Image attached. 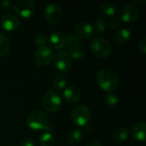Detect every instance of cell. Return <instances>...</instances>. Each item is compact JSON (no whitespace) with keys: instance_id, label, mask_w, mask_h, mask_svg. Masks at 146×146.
Segmentation results:
<instances>
[{"instance_id":"obj_23","label":"cell","mask_w":146,"mask_h":146,"mask_svg":"<svg viewBox=\"0 0 146 146\" xmlns=\"http://www.w3.org/2000/svg\"><path fill=\"white\" fill-rule=\"evenodd\" d=\"M53 86L56 90H62L66 88L67 86V79L63 75H56L53 80Z\"/></svg>"},{"instance_id":"obj_15","label":"cell","mask_w":146,"mask_h":146,"mask_svg":"<svg viewBox=\"0 0 146 146\" xmlns=\"http://www.w3.org/2000/svg\"><path fill=\"white\" fill-rule=\"evenodd\" d=\"M132 135L133 139L139 142H145L146 139V124L145 121H139L132 127Z\"/></svg>"},{"instance_id":"obj_28","label":"cell","mask_w":146,"mask_h":146,"mask_svg":"<svg viewBox=\"0 0 146 146\" xmlns=\"http://www.w3.org/2000/svg\"><path fill=\"white\" fill-rule=\"evenodd\" d=\"M121 25V21L119 18H112L109 23V26L111 29H116L120 27Z\"/></svg>"},{"instance_id":"obj_17","label":"cell","mask_w":146,"mask_h":146,"mask_svg":"<svg viewBox=\"0 0 146 146\" xmlns=\"http://www.w3.org/2000/svg\"><path fill=\"white\" fill-rule=\"evenodd\" d=\"M82 137H83L82 131L79 128H74L68 132L67 139H68V141L69 144L75 145L81 141Z\"/></svg>"},{"instance_id":"obj_8","label":"cell","mask_w":146,"mask_h":146,"mask_svg":"<svg viewBox=\"0 0 146 146\" xmlns=\"http://www.w3.org/2000/svg\"><path fill=\"white\" fill-rule=\"evenodd\" d=\"M44 18L48 23H58L62 17V9L57 3H50L44 9Z\"/></svg>"},{"instance_id":"obj_24","label":"cell","mask_w":146,"mask_h":146,"mask_svg":"<svg viewBox=\"0 0 146 146\" xmlns=\"http://www.w3.org/2000/svg\"><path fill=\"white\" fill-rule=\"evenodd\" d=\"M93 29L96 30V32L99 33H103L107 29V23L106 21L103 18H97L95 19L93 22Z\"/></svg>"},{"instance_id":"obj_20","label":"cell","mask_w":146,"mask_h":146,"mask_svg":"<svg viewBox=\"0 0 146 146\" xmlns=\"http://www.w3.org/2000/svg\"><path fill=\"white\" fill-rule=\"evenodd\" d=\"M129 137V132L125 127H120L115 130L112 134V138L115 142L121 143L127 140Z\"/></svg>"},{"instance_id":"obj_22","label":"cell","mask_w":146,"mask_h":146,"mask_svg":"<svg viewBox=\"0 0 146 146\" xmlns=\"http://www.w3.org/2000/svg\"><path fill=\"white\" fill-rule=\"evenodd\" d=\"M39 145L40 146H54L55 139L53 135L50 132L44 133L39 138Z\"/></svg>"},{"instance_id":"obj_31","label":"cell","mask_w":146,"mask_h":146,"mask_svg":"<svg viewBox=\"0 0 146 146\" xmlns=\"http://www.w3.org/2000/svg\"><path fill=\"white\" fill-rule=\"evenodd\" d=\"M21 146H35V142L31 138H26L21 141Z\"/></svg>"},{"instance_id":"obj_25","label":"cell","mask_w":146,"mask_h":146,"mask_svg":"<svg viewBox=\"0 0 146 146\" xmlns=\"http://www.w3.org/2000/svg\"><path fill=\"white\" fill-rule=\"evenodd\" d=\"M104 101L106 105H108L109 107H115L119 104V98L117 97L116 94L115 93H108L107 95H105Z\"/></svg>"},{"instance_id":"obj_33","label":"cell","mask_w":146,"mask_h":146,"mask_svg":"<svg viewBox=\"0 0 146 146\" xmlns=\"http://www.w3.org/2000/svg\"><path fill=\"white\" fill-rule=\"evenodd\" d=\"M86 146H101L100 143L97 140H92V141H90Z\"/></svg>"},{"instance_id":"obj_1","label":"cell","mask_w":146,"mask_h":146,"mask_svg":"<svg viewBox=\"0 0 146 146\" xmlns=\"http://www.w3.org/2000/svg\"><path fill=\"white\" fill-rule=\"evenodd\" d=\"M96 83L103 90L109 93L113 92L119 86L117 74L108 68H102L96 74Z\"/></svg>"},{"instance_id":"obj_16","label":"cell","mask_w":146,"mask_h":146,"mask_svg":"<svg viewBox=\"0 0 146 146\" xmlns=\"http://www.w3.org/2000/svg\"><path fill=\"white\" fill-rule=\"evenodd\" d=\"M131 38V32L127 28H121L115 34V41L117 44H124Z\"/></svg>"},{"instance_id":"obj_6","label":"cell","mask_w":146,"mask_h":146,"mask_svg":"<svg viewBox=\"0 0 146 146\" xmlns=\"http://www.w3.org/2000/svg\"><path fill=\"white\" fill-rule=\"evenodd\" d=\"M53 61L56 69L62 73H68L73 66L72 58L67 50H61L57 51L54 54Z\"/></svg>"},{"instance_id":"obj_30","label":"cell","mask_w":146,"mask_h":146,"mask_svg":"<svg viewBox=\"0 0 146 146\" xmlns=\"http://www.w3.org/2000/svg\"><path fill=\"white\" fill-rule=\"evenodd\" d=\"M0 7H1L2 9L8 11V10H11L12 9L13 5H12L11 2H9V1H3V2L0 3Z\"/></svg>"},{"instance_id":"obj_12","label":"cell","mask_w":146,"mask_h":146,"mask_svg":"<svg viewBox=\"0 0 146 146\" xmlns=\"http://www.w3.org/2000/svg\"><path fill=\"white\" fill-rule=\"evenodd\" d=\"M20 19L13 14H6L2 17L1 25L5 31L12 32L20 27Z\"/></svg>"},{"instance_id":"obj_27","label":"cell","mask_w":146,"mask_h":146,"mask_svg":"<svg viewBox=\"0 0 146 146\" xmlns=\"http://www.w3.org/2000/svg\"><path fill=\"white\" fill-rule=\"evenodd\" d=\"M33 40H34V43L35 44L38 45L39 47L40 46H44L46 44H47V38H46V36L43 33H36L34 34V37H33Z\"/></svg>"},{"instance_id":"obj_7","label":"cell","mask_w":146,"mask_h":146,"mask_svg":"<svg viewBox=\"0 0 146 146\" xmlns=\"http://www.w3.org/2000/svg\"><path fill=\"white\" fill-rule=\"evenodd\" d=\"M15 12L22 18L33 16L36 10V4L33 0H19L13 6Z\"/></svg>"},{"instance_id":"obj_19","label":"cell","mask_w":146,"mask_h":146,"mask_svg":"<svg viewBox=\"0 0 146 146\" xmlns=\"http://www.w3.org/2000/svg\"><path fill=\"white\" fill-rule=\"evenodd\" d=\"M10 53V42L7 36L0 33V56L4 57Z\"/></svg>"},{"instance_id":"obj_10","label":"cell","mask_w":146,"mask_h":146,"mask_svg":"<svg viewBox=\"0 0 146 146\" xmlns=\"http://www.w3.org/2000/svg\"><path fill=\"white\" fill-rule=\"evenodd\" d=\"M119 19L124 22H133L139 16V12L137 8L132 4H125L119 9Z\"/></svg>"},{"instance_id":"obj_3","label":"cell","mask_w":146,"mask_h":146,"mask_svg":"<svg viewBox=\"0 0 146 146\" xmlns=\"http://www.w3.org/2000/svg\"><path fill=\"white\" fill-rule=\"evenodd\" d=\"M92 53L99 58H106L111 55L112 47L110 43L103 37H97L92 39L90 44Z\"/></svg>"},{"instance_id":"obj_18","label":"cell","mask_w":146,"mask_h":146,"mask_svg":"<svg viewBox=\"0 0 146 146\" xmlns=\"http://www.w3.org/2000/svg\"><path fill=\"white\" fill-rule=\"evenodd\" d=\"M67 51L70 55L71 58H74V59H80L85 56V53H86V50L81 44H75L74 46L68 48Z\"/></svg>"},{"instance_id":"obj_14","label":"cell","mask_w":146,"mask_h":146,"mask_svg":"<svg viewBox=\"0 0 146 146\" xmlns=\"http://www.w3.org/2000/svg\"><path fill=\"white\" fill-rule=\"evenodd\" d=\"M49 44L55 50H61L65 46V35L58 31L50 33L49 37Z\"/></svg>"},{"instance_id":"obj_32","label":"cell","mask_w":146,"mask_h":146,"mask_svg":"<svg viewBox=\"0 0 146 146\" xmlns=\"http://www.w3.org/2000/svg\"><path fill=\"white\" fill-rule=\"evenodd\" d=\"M145 3V0H131V3L132 5L135 6V5H142Z\"/></svg>"},{"instance_id":"obj_2","label":"cell","mask_w":146,"mask_h":146,"mask_svg":"<svg viewBox=\"0 0 146 146\" xmlns=\"http://www.w3.org/2000/svg\"><path fill=\"white\" fill-rule=\"evenodd\" d=\"M27 124L33 131L48 132L50 128L49 116L42 110H34L30 113L27 118Z\"/></svg>"},{"instance_id":"obj_4","label":"cell","mask_w":146,"mask_h":146,"mask_svg":"<svg viewBox=\"0 0 146 146\" xmlns=\"http://www.w3.org/2000/svg\"><path fill=\"white\" fill-rule=\"evenodd\" d=\"M62 100L60 94L54 90H49L44 96L42 105L45 111L49 113L57 112L62 107Z\"/></svg>"},{"instance_id":"obj_29","label":"cell","mask_w":146,"mask_h":146,"mask_svg":"<svg viewBox=\"0 0 146 146\" xmlns=\"http://www.w3.org/2000/svg\"><path fill=\"white\" fill-rule=\"evenodd\" d=\"M139 50L143 53V54H145L146 53V37H143L139 42Z\"/></svg>"},{"instance_id":"obj_13","label":"cell","mask_w":146,"mask_h":146,"mask_svg":"<svg viewBox=\"0 0 146 146\" xmlns=\"http://www.w3.org/2000/svg\"><path fill=\"white\" fill-rule=\"evenodd\" d=\"M63 98L66 102L69 104H74L80 100L81 92L80 90L74 86L66 87L63 91Z\"/></svg>"},{"instance_id":"obj_11","label":"cell","mask_w":146,"mask_h":146,"mask_svg":"<svg viewBox=\"0 0 146 146\" xmlns=\"http://www.w3.org/2000/svg\"><path fill=\"white\" fill-rule=\"evenodd\" d=\"M74 32L75 35L79 38L89 39L93 35V27L89 22L81 21L76 23L74 27Z\"/></svg>"},{"instance_id":"obj_26","label":"cell","mask_w":146,"mask_h":146,"mask_svg":"<svg viewBox=\"0 0 146 146\" xmlns=\"http://www.w3.org/2000/svg\"><path fill=\"white\" fill-rule=\"evenodd\" d=\"M79 44H81L80 38H79L75 34L68 33L65 36V46L67 48H69L71 46H74Z\"/></svg>"},{"instance_id":"obj_21","label":"cell","mask_w":146,"mask_h":146,"mask_svg":"<svg viewBox=\"0 0 146 146\" xmlns=\"http://www.w3.org/2000/svg\"><path fill=\"white\" fill-rule=\"evenodd\" d=\"M100 11L106 16H113L116 13V7L112 2H104L100 6Z\"/></svg>"},{"instance_id":"obj_5","label":"cell","mask_w":146,"mask_h":146,"mask_svg":"<svg viewBox=\"0 0 146 146\" xmlns=\"http://www.w3.org/2000/svg\"><path fill=\"white\" fill-rule=\"evenodd\" d=\"M91 120V111L85 104H79L74 108L71 113V121L79 127H84Z\"/></svg>"},{"instance_id":"obj_9","label":"cell","mask_w":146,"mask_h":146,"mask_svg":"<svg viewBox=\"0 0 146 146\" xmlns=\"http://www.w3.org/2000/svg\"><path fill=\"white\" fill-rule=\"evenodd\" d=\"M54 54L51 49L46 45L38 47L34 54V62L39 67H45L53 61Z\"/></svg>"}]
</instances>
